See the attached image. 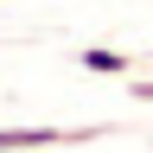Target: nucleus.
I'll return each instance as SVG.
<instances>
[{"label":"nucleus","mask_w":153,"mask_h":153,"mask_svg":"<svg viewBox=\"0 0 153 153\" xmlns=\"http://www.w3.org/2000/svg\"><path fill=\"white\" fill-rule=\"evenodd\" d=\"M89 140H108V128H0V147H89Z\"/></svg>","instance_id":"obj_1"},{"label":"nucleus","mask_w":153,"mask_h":153,"mask_svg":"<svg viewBox=\"0 0 153 153\" xmlns=\"http://www.w3.org/2000/svg\"><path fill=\"white\" fill-rule=\"evenodd\" d=\"M76 70H89V76H128V70H140V57H128V51H102V45H89V51H76Z\"/></svg>","instance_id":"obj_2"},{"label":"nucleus","mask_w":153,"mask_h":153,"mask_svg":"<svg viewBox=\"0 0 153 153\" xmlns=\"http://www.w3.org/2000/svg\"><path fill=\"white\" fill-rule=\"evenodd\" d=\"M128 96H140V102H153V76H128Z\"/></svg>","instance_id":"obj_3"}]
</instances>
